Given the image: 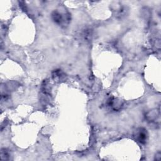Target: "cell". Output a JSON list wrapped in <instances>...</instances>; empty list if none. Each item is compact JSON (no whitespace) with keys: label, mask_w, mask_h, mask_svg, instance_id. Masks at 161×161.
<instances>
[{"label":"cell","mask_w":161,"mask_h":161,"mask_svg":"<svg viewBox=\"0 0 161 161\" xmlns=\"http://www.w3.org/2000/svg\"><path fill=\"white\" fill-rule=\"evenodd\" d=\"M52 18L55 23L60 25H68L71 20L70 15L65 13H61L59 11L56 10L52 14Z\"/></svg>","instance_id":"cell-1"},{"label":"cell","mask_w":161,"mask_h":161,"mask_svg":"<svg viewBox=\"0 0 161 161\" xmlns=\"http://www.w3.org/2000/svg\"><path fill=\"white\" fill-rule=\"evenodd\" d=\"M147 138L148 134L146 129H140L138 130L137 134V139L138 142L142 144H145L147 140Z\"/></svg>","instance_id":"cell-2"},{"label":"cell","mask_w":161,"mask_h":161,"mask_svg":"<svg viewBox=\"0 0 161 161\" xmlns=\"http://www.w3.org/2000/svg\"><path fill=\"white\" fill-rule=\"evenodd\" d=\"M108 104L109 106L113 108L115 110H118L121 108V104L120 100H118L117 99L115 98H110L108 100Z\"/></svg>","instance_id":"cell-3"},{"label":"cell","mask_w":161,"mask_h":161,"mask_svg":"<svg viewBox=\"0 0 161 161\" xmlns=\"http://www.w3.org/2000/svg\"><path fill=\"white\" fill-rule=\"evenodd\" d=\"M52 77L55 81H62L65 77V75L60 70L55 71L52 74Z\"/></svg>","instance_id":"cell-4"},{"label":"cell","mask_w":161,"mask_h":161,"mask_svg":"<svg viewBox=\"0 0 161 161\" xmlns=\"http://www.w3.org/2000/svg\"><path fill=\"white\" fill-rule=\"evenodd\" d=\"M159 116V111L155 110H152L151 112H150L149 113H148V114L147 115V118L151 121H154L155 119H157V116Z\"/></svg>","instance_id":"cell-5"},{"label":"cell","mask_w":161,"mask_h":161,"mask_svg":"<svg viewBox=\"0 0 161 161\" xmlns=\"http://www.w3.org/2000/svg\"><path fill=\"white\" fill-rule=\"evenodd\" d=\"M10 157V154L7 149H3L1 152V160H8Z\"/></svg>","instance_id":"cell-6"},{"label":"cell","mask_w":161,"mask_h":161,"mask_svg":"<svg viewBox=\"0 0 161 161\" xmlns=\"http://www.w3.org/2000/svg\"><path fill=\"white\" fill-rule=\"evenodd\" d=\"M160 158H161V154H160V152H159L156 154V155H155V159L156 160H160Z\"/></svg>","instance_id":"cell-7"}]
</instances>
